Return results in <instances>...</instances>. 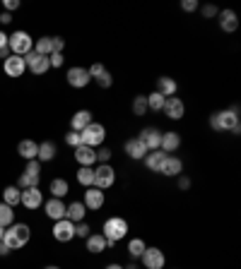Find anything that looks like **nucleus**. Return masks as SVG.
<instances>
[{"instance_id":"f257e3e1","label":"nucleus","mask_w":241,"mask_h":269,"mask_svg":"<svg viewBox=\"0 0 241 269\" xmlns=\"http://www.w3.org/2000/svg\"><path fill=\"white\" fill-rule=\"evenodd\" d=\"M239 103H234L232 109L224 111H215L210 116V127L215 132H232V134H241V123H239Z\"/></svg>"},{"instance_id":"f03ea898","label":"nucleus","mask_w":241,"mask_h":269,"mask_svg":"<svg viewBox=\"0 0 241 269\" xmlns=\"http://www.w3.org/2000/svg\"><path fill=\"white\" fill-rule=\"evenodd\" d=\"M104 238H106V248H113L120 238L128 235V221L123 217H111L104 221Z\"/></svg>"},{"instance_id":"7ed1b4c3","label":"nucleus","mask_w":241,"mask_h":269,"mask_svg":"<svg viewBox=\"0 0 241 269\" xmlns=\"http://www.w3.org/2000/svg\"><path fill=\"white\" fill-rule=\"evenodd\" d=\"M29 238H32V231H29L27 224H12V226L5 228L3 243L8 245L10 250H19V248H25L29 243Z\"/></svg>"},{"instance_id":"20e7f679","label":"nucleus","mask_w":241,"mask_h":269,"mask_svg":"<svg viewBox=\"0 0 241 269\" xmlns=\"http://www.w3.org/2000/svg\"><path fill=\"white\" fill-rule=\"evenodd\" d=\"M8 48L12 50V56H22V58H25L29 50H34V39H32L27 32L19 29V32L8 36Z\"/></svg>"},{"instance_id":"39448f33","label":"nucleus","mask_w":241,"mask_h":269,"mask_svg":"<svg viewBox=\"0 0 241 269\" xmlns=\"http://www.w3.org/2000/svg\"><path fill=\"white\" fill-rule=\"evenodd\" d=\"M82 144H87V147H99V144H104V140H106V127L102 125V123H89V125L82 130Z\"/></svg>"},{"instance_id":"423d86ee","label":"nucleus","mask_w":241,"mask_h":269,"mask_svg":"<svg viewBox=\"0 0 241 269\" xmlns=\"http://www.w3.org/2000/svg\"><path fill=\"white\" fill-rule=\"evenodd\" d=\"M116 183V171H113L111 164H102V166L94 168V187L99 190H106Z\"/></svg>"},{"instance_id":"0eeeda50","label":"nucleus","mask_w":241,"mask_h":269,"mask_svg":"<svg viewBox=\"0 0 241 269\" xmlns=\"http://www.w3.org/2000/svg\"><path fill=\"white\" fill-rule=\"evenodd\" d=\"M140 260H142L145 269H164V264H166V257H164V252L159 248H145Z\"/></svg>"},{"instance_id":"6e6552de","label":"nucleus","mask_w":241,"mask_h":269,"mask_svg":"<svg viewBox=\"0 0 241 269\" xmlns=\"http://www.w3.org/2000/svg\"><path fill=\"white\" fill-rule=\"evenodd\" d=\"M53 238L58 240V243H68L75 238V224L70 221V219H60L53 224Z\"/></svg>"},{"instance_id":"1a4fd4ad","label":"nucleus","mask_w":241,"mask_h":269,"mask_svg":"<svg viewBox=\"0 0 241 269\" xmlns=\"http://www.w3.org/2000/svg\"><path fill=\"white\" fill-rule=\"evenodd\" d=\"M25 63H27V67L34 72V75H46L49 72V58L46 56H39V53H34V50H29L25 56Z\"/></svg>"},{"instance_id":"9d476101","label":"nucleus","mask_w":241,"mask_h":269,"mask_svg":"<svg viewBox=\"0 0 241 269\" xmlns=\"http://www.w3.org/2000/svg\"><path fill=\"white\" fill-rule=\"evenodd\" d=\"M162 113L166 118H172V120H181V118H183V113H186V103H183L179 96H169V99L164 101Z\"/></svg>"},{"instance_id":"9b49d317","label":"nucleus","mask_w":241,"mask_h":269,"mask_svg":"<svg viewBox=\"0 0 241 269\" xmlns=\"http://www.w3.org/2000/svg\"><path fill=\"white\" fill-rule=\"evenodd\" d=\"M138 140L145 144L147 151H155V149H159V144H162V132H159L157 127H142Z\"/></svg>"},{"instance_id":"f8f14e48","label":"nucleus","mask_w":241,"mask_h":269,"mask_svg":"<svg viewBox=\"0 0 241 269\" xmlns=\"http://www.w3.org/2000/svg\"><path fill=\"white\" fill-rule=\"evenodd\" d=\"M19 204H25L27 209H36V207H41L43 204V195L39 187H27V190H22V195H19Z\"/></svg>"},{"instance_id":"ddd939ff","label":"nucleus","mask_w":241,"mask_h":269,"mask_svg":"<svg viewBox=\"0 0 241 269\" xmlns=\"http://www.w3.org/2000/svg\"><path fill=\"white\" fill-rule=\"evenodd\" d=\"M89 72H87V67H70L68 70V84L70 87H75V89H85L87 84H89Z\"/></svg>"},{"instance_id":"4468645a","label":"nucleus","mask_w":241,"mask_h":269,"mask_svg":"<svg viewBox=\"0 0 241 269\" xmlns=\"http://www.w3.org/2000/svg\"><path fill=\"white\" fill-rule=\"evenodd\" d=\"M104 202H106V197H104V190H99V187H87V193H85V200H82V204H85L87 209H102L104 207Z\"/></svg>"},{"instance_id":"2eb2a0df","label":"nucleus","mask_w":241,"mask_h":269,"mask_svg":"<svg viewBox=\"0 0 241 269\" xmlns=\"http://www.w3.org/2000/svg\"><path fill=\"white\" fill-rule=\"evenodd\" d=\"M217 17H220V29L227 34H232L239 29V17H236V12L234 10H220L217 12Z\"/></svg>"},{"instance_id":"dca6fc26","label":"nucleus","mask_w":241,"mask_h":269,"mask_svg":"<svg viewBox=\"0 0 241 269\" xmlns=\"http://www.w3.org/2000/svg\"><path fill=\"white\" fill-rule=\"evenodd\" d=\"M3 70H5L8 77H22L27 70V63L22 56H10V58L5 60V65H3Z\"/></svg>"},{"instance_id":"f3484780","label":"nucleus","mask_w":241,"mask_h":269,"mask_svg":"<svg viewBox=\"0 0 241 269\" xmlns=\"http://www.w3.org/2000/svg\"><path fill=\"white\" fill-rule=\"evenodd\" d=\"M166 156L169 154H164L162 149H155V151H147V156L142 161H145V166L152 171V173H159L164 166V161H166Z\"/></svg>"},{"instance_id":"a211bd4d","label":"nucleus","mask_w":241,"mask_h":269,"mask_svg":"<svg viewBox=\"0 0 241 269\" xmlns=\"http://www.w3.org/2000/svg\"><path fill=\"white\" fill-rule=\"evenodd\" d=\"M123 149H126V154H128L130 159H135V161H142V159L147 156L145 144L140 142L138 137H133V140H128V142L123 144Z\"/></svg>"},{"instance_id":"6ab92c4d","label":"nucleus","mask_w":241,"mask_h":269,"mask_svg":"<svg viewBox=\"0 0 241 269\" xmlns=\"http://www.w3.org/2000/svg\"><path fill=\"white\" fill-rule=\"evenodd\" d=\"M43 209H46V217L53 219V221L65 219V204H63V200H56V197H51V200L43 204Z\"/></svg>"},{"instance_id":"aec40b11","label":"nucleus","mask_w":241,"mask_h":269,"mask_svg":"<svg viewBox=\"0 0 241 269\" xmlns=\"http://www.w3.org/2000/svg\"><path fill=\"white\" fill-rule=\"evenodd\" d=\"M75 159H78L80 166H92L97 161V149L94 147H87V144H80L75 149Z\"/></svg>"},{"instance_id":"412c9836","label":"nucleus","mask_w":241,"mask_h":269,"mask_svg":"<svg viewBox=\"0 0 241 269\" xmlns=\"http://www.w3.org/2000/svg\"><path fill=\"white\" fill-rule=\"evenodd\" d=\"M92 123V111L87 109H80L75 116H73V120H70V130H75V132H82L87 125Z\"/></svg>"},{"instance_id":"4be33fe9","label":"nucleus","mask_w":241,"mask_h":269,"mask_svg":"<svg viewBox=\"0 0 241 269\" xmlns=\"http://www.w3.org/2000/svg\"><path fill=\"white\" fill-rule=\"evenodd\" d=\"M179 147H181L179 132H174V130H169V132H162V144H159V149H162L164 154H172V151H176Z\"/></svg>"},{"instance_id":"5701e85b","label":"nucleus","mask_w":241,"mask_h":269,"mask_svg":"<svg viewBox=\"0 0 241 269\" xmlns=\"http://www.w3.org/2000/svg\"><path fill=\"white\" fill-rule=\"evenodd\" d=\"M85 214H87V207L82 202H73L65 207V219H70L73 224H80V221H85Z\"/></svg>"},{"instance_id":"b1692460","label":"nucleus","mask_w":241,"mask_h":269,"mask_svg":"<svg viewBox=\"0 0 241 269\" xmlns=\"http://www.w3.org/2000/svg\"><path fill=\"white\" fill-rule=\"evenodd\" d=\"M17 154L27 161L36 159V154H39V144H36L34 140H22V142L17 144Z\"/></svg>"},{"instance_id":"393cba45","label":"nucleus","mask_w":241,"mask_h":269,"mask_svg":"<svg viewBox=\"0 0 241 269\" xmlns=\"http://www.w3.org/2000/svg\"><path fill=\"white\" fill-rule=\"evenodd\" d=\"M181 171H183V161L179 159V156H166V161H164L162 166V176H181Z\"/></svg>"},{"instance_id":"a878e982","label":"nucleus","mask_w":241,"mask_h":269,"mask_svg":"<svg viewBox=\"0 0 241 269\" xmlns=\"http://www.w3.org/2000/svg\"><path fill=\"white\" fill-rule=\"evenodd\" d=\"M176 89H179V84L174 82L172 77H159V79H157V92L162 94L164 99L174 96V94H176Z\"/></svg>"},{"instance_id":"bb28decb","label":"nucleus","mask_w":241,"mask_h":269,"mask_svg":"<svg viewBox=\"0 0 241 269\" xmlns=\"http://www.w3.org/2000/svg\"><path fill=\"white\" fill-rule=\"evenodd\" d=\"M85 240H87V250L94 252V255L106 250V238L102 233H89V238H85Z\"/></svg>"},{"instance_id":"cd10ccee","label":"nucleus","mask_w":241,"mask_h":269,"mask_svg":"<svg viewBox=\"0 0 241 269\" xmlns=\"http://www.w3.org/2000/svg\"><path fill=\"white\" fill-rule=\"evenodd\" d=\"M56 154H58L56 144H53V142H41V144H39L36 161H53V159H56Z\"/></svg>"},{"instance_id":"c85d7f7f","label":"nucleus","mask_w":241,"mask_h":269,"mask_svg":"<svg viewBox=\"0 0 241 269\" xmlns=\"http://www.w3.org/2000/svg\"><path fill=\"white\" fill-rule=\"evenodd\" d=\"M19 195H22V190H19V187H15V185H8V187L3 190V202H5L8 207H12V209H15V207L19 204Z\"/></svg>"},{"instance_id":"c756f323","label":"nucleus","mask_w":241,"mask_h":269,"mask_svg":"<svg viewBox=\"0 0 241 269\" xmlns=\"http://www.w3.org/2000/svg\"><path fill=\"white\" fill-rule=\"evenodd\" d=\"M70 193V185L65 178H53L51 180V195L56 197V200H60V197H65V195Z\"/></svg>"},{"instance_id":"7c9ffc66","label":"nucleus","mask_w":241,"mask_h":269,"mask_svg":"<svg viewBox=\"0 0 241 269\" xmlns=\"http://www.w3.org/2000/svg\"><path fill=\"white\" fill-rule=\"evenodd\" d=\"M78 183L85 185V187H92L94 185V168L92 166H82L78 171Z\"/></svg>"},{"instance_id":"2f4dec72","label":"nucleus","mask_w":241,"mask_h":269,"mask_svg":"<svg viewBox=\"0 0 241 269\" xmlns=\"http://www.w3.org/2000/svg\"><path fill=\"white\" fill-rule=\"evenodd\" d=\"M34 53H39V56H51L53 53V43H51V36H41L39 41L34 43Z\"/></svg>"},{"instance_id":"473e14b6","label":"nucleus","mask_w":241,"mask_h":269,"mask_svg":"<svg viewBox=\"0 0 241 269\" xmlns=\"http://www.w3.org/2000/svg\"><path fill=\"white\" fill-rule=\"evenodd\" d=\"M12 221H15V211H12V207H8L5 202H0V226L8 228V226H12Z\"/></svg>"},{"instance_id":"72a5a7b5","label":"nucleus","mask_w":241,"mask_h":269,"mask_svg":"<svg viewBox=\"0 0 241 269\" xmlns=\"http://www.w3.org/2000/svg\"><path fill=\"white\" fill-rule=\"evenodd\" d=\"M145 248H147V245H145L142 238H133V240L128 243V255H130V257H142Z\"/></svg>"},{"instance_id":"f704fd0d","label":"nucleus","mask_w":241,"mask_h":269,"mask_svg":"<svg viewBox=\"0 0 241 269\" xmlns=\"http://www.w3.org/2000/svg\"><path fill=\"white\" fill-rule=\"evenodd\" d=\"M164 101H166V99H164L159 92H152L150 96H147V109H150V111H162Z\"/></svg>"},{"instance_id":"c9c22d12","label":"nucleus","mask_w":241,"mask_h":269,"mask_svg":"<svg viewBox=\"0 0 241 269\" xmlns=\"http://www.w3.org/2000/svg\"><path fill=\"white\" fill-rule=\"evenodd\" d=\"M147 96L145 94H138V96H135V99H133V113H135V116H145L147 113Z\"/></svg>"},{"instance_id":"e433bc0d","label":"nucleus","mask_w":241,"mask_h":269,"mask_svg":"<svg viewBox=\"0 0 241 269\" xmlns=\"http://www.w3.org/2000/svg\"><path fill=\"white\" fill-rule=\"evenodd\" d=\"M39 180L41 176H29V173H22L19 176V190H27V187H39Z\"/></svg>"},{"instance_id":"4c0bfd02","label":"nucleus","mask_w":241,"mask_h":269,"mask_svg":"<svg viewBox=\"0 0 241 269\" xmlns=\"http://www.w3.org/2000/svg\"><path fill=\"white\" fill-rule=\"evenodd\" d=\"M65 144H68V147H75V149H78L80 144H82V134L75 132V130H70V132L65 134Z\"/></svg>"},{"instance_id":"58836bf2","label":"nucleus","mask_w":241,"mask_h":269,"mask_svg":"<svg viewBox=\"0 0 241 269\" xmlns=\"http://www.w3.org/2000/svg\"><path fill=\"white\" fill-rule=\"evenodd\" d=\"M97 84H99L102 89H109V87H111V84H113V77H111V72H109V70H106V72H102V75L97 77Z\"/></svg>"},{"instance_id":"ea45409f","label":"nucleus","mask_w":241,"mask_h":269,"mask_svg":"<svg viewBox=\"0 0 241 269\" xmlns=\"http://www.w3.org/2000/svg\"><path fill=\"white\" fill-rule=\"evenodd\" d=\"M25 173H29V176H41V164H39V161H36V159L27 161Z\"/></svg>"},{"instance_id":"a19ab883","label":"nucleus","mask_w":241,"mask_h":269,"mask_svg":"<svg viewBox=\"0 0 241 269\" xmlns=\"http://www.w3.org/2000/svg\"><path fill=\"white\" fill-rule=\"evenodd\" d=\"M89 233H92V228L87 226L85 221H80V224H75V235H80V238H89Z\"/></svg>"},{"instance_id":"79ce46f5","label":"nucleus","mask_w":241,"mask_h":269,"mask_svg":"<svg viewBox=\"0 0 241 269\" xmlns=\"http://www.w3.org/2000/svg\"><path fill=\"white\" fill-rule=\"evenodd\" d=\"M87 72H89V77H92V79H97L102 72H106V67H104L102 63H92V67H87Z\"/></svg>"},{"instance_id":"37998d69","label":"nucleus","mask_w":241,"mask_h":269,"mask_svg":"<svg viewBox=\"0 0 241 269\" xmlns=\"http://www.w3.org/2000/svg\"><path fill=\"white\" fill-rule=\"evenodd\" d=\"M63 63H65V58H63V53H51V56H49V65L60 67Z\"/></svg>"},{"instance_id":"c03bdc74","label":"nucleus","mask_w":241,"mask_h":269,"mask_svg":"<svg viewBox=\"0 0 241 269\" xmlns=\"http://www.w3.org/2000/svg\"><path fill=\"white\" fill-rule=\"evenodd\" d=\"M181 10H183V12H193V10H198V0H181Z\"/></svg>"},{"instance_id":"a18cd8bd","label":"nucleus","mask_w":241,"mask_h":269,"mask_svg":"<svg viewBox=\"0 0 241 269\" xmlns=\"http://www.w3.org/2000/svg\"><path fill=\"white\" fill-rule=\"evenodd\" d=\"M200 12H203V17H205V19H210V17H217V12H220V10H217L215 5H203V8H200Z\"/></svg>"},{"instance_id":"49530a36","label":"nucleus","mask_w":241,"mask_h":269,"mask_svg":"<svg viewBox=\"0 0 241 269\" xmlns=\"http://www.w3.org/2000/svg\"><path fill=\"white\" fill-rule=\"evenodd\" d=\"M97 161L109 164V161H111V149H99V151H97Z\"/></svg>"},{"instance_id":"de8ad7c7","label":"nucleus","mask_w":241,"mask_h":269,"mask_svg":"<svg viewBox=\"0 0 241 269\" xmlns=\"http://www.w3.org/2000/svg\"><path fill=\"white\" fill-rule=\"evenodd\" d=\"M51 43H53V53H63V46H65V41H63L60 36H51Z\"/></svg>"},{"instance_id":"09e8293b","label":"nucleus","mask_w":241,"mask_h":269,"mask_svg":"<svg viewBox=\"0 0 241 269\" xmlns=\"http://www.w3.org/2000/svg\"><path fill=\"white\" fill-rule=\"evenodd\" d=\"M190 187V178L188 176H179V190H188Z\"/></svg>"},{"instance_id":"8fccbe9b","label":"nucleus","mask_w":241,"mask_h":269,"mask_svg":"<svg viewBox=\"0 0 241 269\" xmlns=\"http://www.w3.org/2000/svg\"><path fill=\"white\" fill-rule=\"evenodd\" d=\"M19 8V0H5V10L8 12H12V10H17Z\"/></svg>"},{"instance_id":"3c124183","label":"nucleus","mask_w":241,"mask_h":269,"mask_svg":"<svg viewBox=\"0 0 241 269\" xmlns=\"http://www.w3.org/2000/svg\"><path fill=\"white\" fill-rule=\"evenodd\" d=\"M10 22H12V15H10V12H3V15H0V24H10Z\"/></svg>"},{"instance_id":"603ef678","label":"nucleus","mask_w":241,"mask_h":269,"mask_svg":"<svg viewBox=\"0 0 241 269\" xmlns=\"http://www.w3.org/2000/svg\"><path fill=\"white\" fill-rule=\"evenodd\" d=\"M10 56H12V50H10L8 46H5V48H0V58H3V60H8Z\"/></svg>"},{"instance_id":"864d4df0","label":"nucleus","mask_w":241,"mask_h":269,"mask_svg":"<svg viewBox=\"0 0 241 269\" xmlns=\"http://www.w3.org/2000/svg\"><path fill=\"white\" fill-rule=\"evenodd\" d=\"M5 255H10V248L3 240H0V257H5Z\"/></svg>"},{"instance_id":"5fc2aeb1","label":"nucleus","mask_w":241,"mask_h":269,"mask_svg":"<svg viewBox=\"0 0 241 269\" xmlns=\"http://www.w3.org/2000/svg\"><path fill=\"white\" fill-rule=\"evenodd\" d=\"M5 46H8V34L0 32V48H5Z\"/></svg>"},{"instance_id":"6e6d98bb","label":"nucleus","mask_w":241,"mask_h":269,"mask_svg":"<svg viewBox=\"0 0 241 269\" xmlns=\"http://www.w3.org/2000/svg\"><path fill=\"white\" fill-rule=\"evenodd\" d=\"M106 269H123L120 264H116V262H111V264H106Z\"/></svg>"},{"instance_id":"4d7b16f0","label":"nucleus","mask_w":241,"mask_h":269,"mask_svg":"<svg viewBox=\"0 0 241 269\" xmlns=\"http://www.w3.org/2000/svg\"><path fill=\"white\" fill-rule=\"evenodd\" d=\"M123 269H140V267H138V264H135V262H130L128 267H123Z\"/></svg>"},{"instance_id":"13d9d810","label":"nucleus","mask_w":241,"mask_h":269,"mask_svg":"<svg viewBox=\"0 0 241 269\" xmlns=\"http://www.w3.org/2000/svg\"><path fill=\"white\" fill-rule=\"evenodd\" d=\"M3 235H5V228L0 226V240H3Z\"/></svg>"},{"instance_id":"bf43d9fd","label":"nucleus","mask_w":241,"mask_h":269,"mask_svg":"<svg viewBox=\"0 0 241 269\" xmlns=\"http://www.w3.org/2000/svg\"><path fill=\"white\" fill-rule=\"evenodd\" d=\"M43 269H60V267H56V264H49V267H43Z\"/></svg>"}]
</instances>
